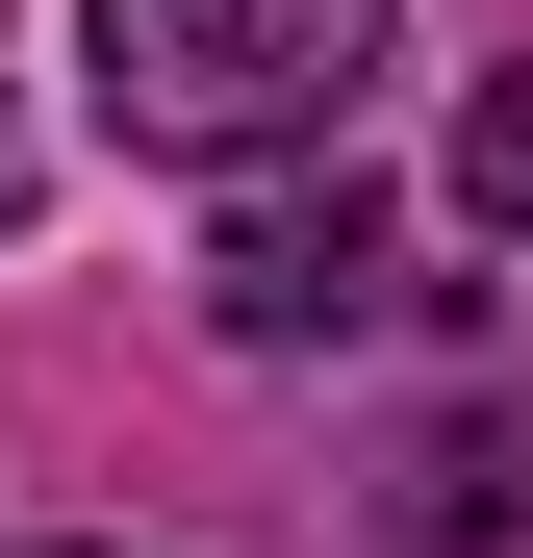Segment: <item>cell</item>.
<instances>
[{
  "label": "cell",
  "mask_w": 533,
  "mask_h": 558,
  "mask_svg": "<svg viewBox=\"0 0 533 558\" xmlns=\"http://www.w3.org/2000/svg\"><path fill=\"white\" fill-rule=\"evenodd\" d=\"M76 51H102V128L128 153H330L355 76H381V0H76Z\"/></svg>",
  "instance_id": "1"
},
{
  "label": "cell",
  "mask_w": 533,
  "mask_h": 558,
  "mask_svg": "<svg viewBox=\"0 0 533 558\" xmlns=\"http://www.w3.org/2000/svg\"><path fill=\"white\" fill-rule=\"evenodd\" d=\"M204 305H229L254 355H330V330H381V305H407V229L355 204V178H280V204H229Z\"/></svg>",
  "instance_id": "2"
},
{
  "label": "cell",
  "mask_w": 533,
  "mask_h": 558,
  "mask_svg": "<svg viewBox=\"0 0 533 558\" xmlns=\"http://www.w3.org/2000/svg\"><path fill=\"white\" fill-rule=\"evenodd\" d=\"M458 204H483V229H533V76H483V128H458Z\"/></svg>",
  "instance_id": "3"
},
{
  "label": "cell",
  "mask_w": 533,
  "mask_h": 558,
  "mask_svg": "<svg viewBox=\"0 0 533 558\" xmlns=\"http://www.w3.org/2000/svg\"><path fill=\"white\" fill-rule=\"evenodd\" d=\"M26 558H102V533H26Z\"/></svg>",
  "instance_id": "4"
}]
</instances>
